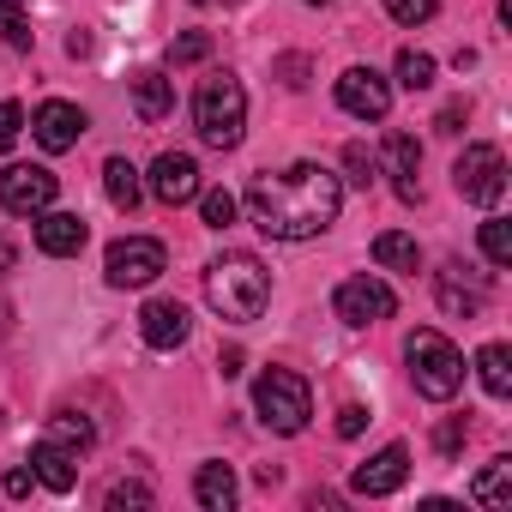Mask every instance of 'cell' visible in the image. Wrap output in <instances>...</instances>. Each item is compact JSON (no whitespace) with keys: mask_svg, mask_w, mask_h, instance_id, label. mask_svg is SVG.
Masks as SVG:
<instances>
[{"mask_svg":"<svg viewBox=\"0 0 512 512\" xmlns=\"http://www.w3.org/2000/svg\"><path fill=\"white\" fill-rule=\"evenodd\" d=\"M199 217H205L211 229H229V223H235V193H229V187L199 193Z\"/></svg>","mask_w":512,"mask_h":512,"instance_id":"4dcf8cb0","label":"cell"},{"mask_svg":"<svg viewBox=\"0 0 512 512\" xmlns=\"http://www.w3.org/2000/svg\"><path fill=\"white\" fill-rule=\"evenodd\" d=\"M464 115H470V109H464V103H446V109H440V121H434V127H440V133H464Z\"/></svg>","mask_w":512,"mask_h":512,"instance_id":"f35d334b","label":"cell"},{"mask_svg":"<svg viewBox=\"0 0 512 512\" xmlns=\"http://www.w3.org/2000/svg\"><path fill=\"white\" fill-rule=\"evenodd\" d=\"M464 434H470V422H464V416H446V422L434 428V446H440V458H458Z\"/></svg>","mask_w":512,"mask_h":512,"instance_id":"836d02e7","label":"cell"},{"mask_svg":"<svg viewBox=\"0 0 512 512\" xmlns=\"http://www.w3.org/2000/svg\"><path fill=\"white\" fill-rule=\"evenodd\" d=\"M43 440H61V446H73V452H91L97 428H91L85 416H73V410H55V416H49V428H43Z\"/></svg>","mask_w":512,"mask_h":512,"instance_id":"d4e9b609","label":"cell"},{"mask_svg":"<svg viewBox=\"0 0 512 512\" xmlns=\"http://www.w3.org/2000/svg\"><path fill=\"white\" fill-rule=\"evenodd\" d=\"M13 260H19V247H13L7 235H0V278H7V272H13Z\"/></svg>","mask_w":512,"mask_h":512,"instance_id":"60d3db41","label":"cell"},{"mask_svg":"<svg viewBox=\"0 0 512 512\" xmlns=\"http://www.w3.org/2000/svg\"><path fill=\"white\" fill-rule=\"evenodd\" d=\"M55 193H61V181L43 163H7V169H0V211H13V217L49 211Z\"/></svg>","mask_w":512,"mask_h":512,"instance_id":"ba28073f","label":"cell"},{"mask_svg":"<svg viewBox=\"0 0 512 512\" xmlns=\"http://www.w3.org/2000/svg\"><path fill=\"white\" fill-rule=\"evenodd\" d=\"M452 187L470 205H500V193H506V151L500 145H464V157L452 163Z\"/></svg>","mask_w":512,"mask_h":512,"instance_id":"52a82bcc","label":"cell"},{"mask_svg":"<svg viewBox=\"0 0 512 512\" xmlns=\"http://www.w3.org/2000/svg\"><path fill=\"white\" fill-rule=\"evenodd\" d=\"M235 470L229 464H199V476H193V500L205 506V512H229L235 506Z\"/></svg>","mask_w":512,"mask_h":512,"instance_id":"ffe728a7","label":"cell"},{"mask_svg":"<svg viewBox=\"0 0 512 512\" xmlns=\"http://www.w3.org/2000/svg\"><path fill=\"white\" fill-rule=\"evenodd\" d=\"M308 7H326V0H308Z\"/></svg>","mask_w":512,"mask_h":512,"instance_id":"b9f144b4","label":"cell"},{"mask_svg":"<svg viewBox=\"0 0 512 512\" xmlns=\"http://www.w3.org/2000/svg\"><path fill=\"white\" fill-rule=\"evenodd\" d=\"M187 332H193V320H187L181 302H145V308H139V338H145L151 350H181Z\"/></svg>","mask_w":512,"mask_h":512,"instance_id":"9a60e30c","label":"cell"},{"mask_svg":"<svg viewBox=\"0 0 512 512\" xmlns=\"http://www.w3.org/2000/svg\"><path fill=\"white\" fill-rule=\"evenodd\" d=\"M332 308H338V320L344 326H380V320H392V308H398V296L380 284V278H344L338 284V296H332Z\"/></svg>","mask_w":512,"mask_h":512,"instance_id":"30bf717a","label":"cell"},{"mask_svg":"<svg viewBox=\"0 0 512 512\" xmlns=\"http://www.w3.org/2000/svg\"><path fill=\"white\" fill-rule=\"evenodd\" d=\"M338 109L356 115V121H386V109H392V79L374 73V67H350V73L338 79Z\"/></svg>","mask_w":512,"mask_h":512,"instance_id":"8fae6325","label":"cell"},{"mask_svg":"<svg viewBox=\"0 0 512 512\" xmlns=\"http://www.w3.org/2000/svg\"><path fill=\"white\" fill-rule=\"evenodd\" d=\"M0 428H7V422H0Z\"/></svg>","mask_w":512,"mask_h":512,"instance_id":"7bdbcfd3","label":"cell"},{"mask_svg":"<svg viewBox=\"0 0 512 512\" xmlns=\"http://www.w3.org/2000/svg\"><path fill=\"white\" fill-rule=\"evenodd\" d=\"M398 85H404V91H428V85H434V55L404 49V55H398Z\"/></svg>","mask_w":512,"mask_h":512,"instance_id":"4316f807","label":"cell"},{"mask_svg":"<svg viewBox=\"0 0 512 512\" xmlns=\"http://www.w3.org/2000/svg\"><path fill=\"white\" fill-rule=\"evenodd\" d=\"M217 368H223V380H235V374L247 368V356H241V350H223V362H217Z\"/></svg>","mask_w":512,"mask_h":512,"instance_id":"ab89813d","label":"cell"},{"mask_svg":"<svg viewBox=\"0 0 512 512\" xmlns=\"http://www.w3.org/2000/svg\"><path fill=\"white\" fill-rule=\"evenodd\" d=\"M103 193H109L115 211H133L139 193H145V187H139V169H133L127 157H109V163H103Z\"/></svg>","mask_w":512,"mask_h":512,"instance_id":"603a6c76","label":"cell"},{"mask_svg":"<svg viewBox=\"0 0 512 512\" xmlns=\"http://www.w3.org/2000/svg\"><path fill=\"white\" fill-rule=\"evenodd\" d=\"M253 410H260V422L272 428V434H302L308 428V416H314V392H308V380L296 374V368H266L260 380H253Z\"/></svg>","mask_w":512,"mask_h":512,"instance_id":"5b68a950","label":"cell"},{"mask_svg":"<svg viewBox=\"0 0 512 512\" xmlns=\"http://www.w3.org/2000/svg\"><path fill=\"white\" fill-rule=\"evenodd\" d=\"M205 302H211L223 320L247 326V320H260L266 302H272V272L253 260V253L235 247V253H223V260L205 266Z\"/></svg>","mask_w":512,"mask_h":512,"instance_id":"7a4b0ae2","label":"cell"},{"mask_svg":"<svg viewBox=\"0 0 512 512\" xmlns=\"http://www.w3.org/2000/svg\"><path fill=\"white\" fill-rule=\"evenodd\" d=\"M31 470H37V482H43V488L73 494V482H79V452H73V446H61V440H37Z\"/></svg>","mask_w":512,"mask_h":512,"instance_id":"d6986e66","label":"cell"},{"mask_svg":"<svg viewBox=\"0 0 512 512\" xmlns=\"http://www.w3.org/2000/svg\"><path fill=\"white\" fill-rule=\"evenodd\" d=\"M470 500H476V506H488V512H506V500H512V458H506V452H500L476 482H470Z\"/></svg>","mask_w":512,"mask_h":512,"instance_id":"7402d4cb","label":"cell"},{"mask_svg":"<svg viewBox=\"0 0 512 512\" xmlns=\"http://www.w3.org/2000/svg\"><path fill=\"white\" fill-rule=\"evenodd\" d=\"M476 374H482V392L488 398H506L512 392V350L506 344H482L476 350Z\"/></svg>","mask_w":512,"mask_h":512,"instance_id":"cb8c5ba5","label":"cell"},{"mask_svg":"<svg viewBox=\"0 0 512 512\" xmlns=\"http://www.w3.org/2000/svg\"><path fill=\"white\" fill-rule=\"evenodd\" d=\"M151 500H157V494H151V482H139V476H133V482H109V494H103V506H109V512H127V506H133V512H145Z\"/></svg>","mask_w":512,"mask_h":512,"instance_id":"83f0119b","label":"cell"},{"mask_svg":"<svg viewBox=\"0 0 512 512\" xmlns=\"http://www.w3.org/2000/svg\"><path fill=\"white\" fill-rule=\"evenodd\" d=\"M362 428H368V410H362V404H344V410H338V434H344V440H356Z\"/></svg>","mask_w":512,"mask_h":512,"instance_id":"8d00e7d4","label":"cell"},{"mask_svg":"<svg viewBox=\"0 0 512 512\" xmlns=\"http://www.w3.org/2000/svg\"><path fill=\"white\" fill-rule=\"evenodd\" d=\"M193 127L211 151H235L241 145V127H247V91L235 73H211L199 79L193 91Z\"/></svg>","mask_w":512,"mask_h":512,"instance_id":"3957f363","label":"cell"},{"mask_svg":"<svg viewBox=\"0 0 512 512\" xmlns=\"http://www.w3.org/2000/svg\"><path fill=\"white\" fill-rule=\"evenodd\" d=\"M31 19L19 13V0H0V43H7V49H31Z\"/></svg>","mask_w":512,"mask_h":512,"instance_id":"f1b7e54d","label":"cell"},{"mask_svg":"<svg viewBox=\"0 0 512 512\" xmlns=\"http://www.w3.org/2000/svg\"><path fill=\"white\" fill-rule=\"evenodd\" d=\"M278 79H284L290 91H302V85H308V55H284V61H278Z\"/></svg>","mask_w":512,"mask_h":512,"instance_id":"d590c367","label":"cell"},{"mask_svg":"<svg viewBox=\"0 0 512 512\" xmlns=\"http://www.w3.org/2000/svg\"><path fill=\"white\" fill-rule=\"evenodd\" d=\"M386 13H392L398 25H428V19L440 13V0H386Z\"/></svg>","mask_w":512,"mask_h":512,"instance_id":"d6a6232c","label":"cell"},{"mask_svg":"<svg viewBox=\"0 0 512 512\" xmlns=\"http://www.w3.org/2000/svg\"><path fill=\"white\" fill-rule=\"evenodd\" d=\"M205 55H211V37H205V31H187V37L169 43V61H175V67H193V61H205Z\"/></svg>","mask_w":512,"mask_h":512,"instance_id":"1f68e13d","label":"cell"},{"mask_svg":"<svg viewBox=\"0 0 512 512\" xmlns=\"http://www.w3.org/2000/svg\"><path fill=\"white\" fill-rule=\"evenodd\" d=\"M31 488H37V470H25V464H19V470H7V494H13V500H25Z\"/></svg>","mask_w":512,"mask_h":512,"instance_id":"74e56055","label":"cell"},{"mask_svg":"<svg viewBox=\"0 0 512 512\" xmlns=\"http://www.w3.org/2000/svg\"><path fill=\"white\" fill-rule=\"evenodd\" d=\"M85 109L79 103H61V97H49L37 115H31V133H37V145L49 151V157H61V151H73L79 139H85Z\"/></svg>","mask_w":512,"mask_h":512,"instance_id":"7c38bea8","label":"cell"},{"mask_svg":"<svg viewBox=\"0 0 512 512\" xmlns=\"http://www.w3.org/2000/svg\"><path fill=\"white\" fill-rule=\"evenodd\" d=\"M85 235H91V229H85L79 211H55V205L37 211V247L49 253V260H73V253L85 247Z\"/></svg>","mask_w":512,"mask_h":512,"instance_id":"2e32d148","label":"cell"},{"mask_svg":"<svg viewBox=\"0 0 512 512\" xmlns=\"http://www.w3.org/2000/svg\"><path fill=\"white\" fill-rule=\"evenodd\" d=\"M404 476H410V452H404V446H380L368 464H356V470H350V494L380 500V494H398V488H404Z\"/></svg>","mask_w":512,"mask_h":512,"instance_id":"4fadbf2b","label":"cell"},{"mask_svg":"<svg viewBox=\"0 0 512 512\" xmlns=\"http://www.w3.org/2000/svg\"><path fill=\"white\" fill-rule=\"evenodd\" d=\"M434 296H440V308H446L452 320H476V314L488 308V272L452 260V266L434 272Z\"/></svg>","mask_w":512,"mask_h":512,"instance_id":"9c48e42d","label":"cell"},{"mask_svg":"<svg viewBox=\"0 0 512 512\" xmlns=\"http://www.w3.org/2000/svg\"><path fill=\"white\" fill-rule=\"evenodd\" d=\"M416 169H422V145H416L410 133H392V139H386V175H392V187H398V199H404V205H416V199H422Z\"/></svg>","mask_w":512,"mask_h":512,"instance_id":"ac0fdd59","label":"cell"},{"mask_svg":"<svg viewBox=\"0 0 512 512\" xmlns=\"http://www.w3.org/2000/svg\"><path fill=\"white\" fill-rule=\"evenodd\" d=\"M127 91H133V115H139L145 127H157V121L175 109V79H163L157 67H139V73L127 79Z\"/></svg>","mask_w":512,"mask_h":512,"instance_id":"e0dca14e","label":"cell"},{"mask_svg":"<svg viewBox=\"0 0 512 512\" xmlns=\"http://www.w3.org/2000/svg\"><path fill=\"white\" fill-rule=\"evenodd\" d=\"M404 362H410L416 392L434 398V404H446V398L464 386V356H458V344H452L446 332H434V326H416V332L404 338Z\"/></svg>","mask_w":512,"mask_h":512,"instance_id":"277c9868","label":"cell"},{"mask_svg":"<svg viewBox=\"0 0 512 512\" xmlns=\"http://www.w3.org/2000/svg\"><path fill=\"white\" fill-rule=\"evenodd\" d=\"M344 211V181L326 163H290L247 181V217L272 241H314L338 223Z\"/></svg>","mask_w":512,"mask_h":512,"instance_id":"6da1fadb","label":"cell"},{"mask_svg":"<svg viewBox=\"0 0 512 512\" xmlns=\"http://www.w3.org/2000/svg\"><path fill=\"white\" fill-rule=\"evenodd\" d=\"M19 133H25V109L19 103H0V151H13Z\"/></svg>","mask_w":512,"mask_h":512,"instance_id":"e575fe53","label":"cell"},{"mask_svg":"<svg viewBox=\"0 0 512 512\" xmlns=\"http://www.w3.org/2000/svg\"><path fill=\"white\" fill-rule=\"evenodd\" d=\"M151 199H163V205H193V199H199V163H193L187 151H163V157L151 163Z\"/></svg>","mask_w":512,"mask_h":512,"instance_id":"5bb4252c","label":"cell"},{"mask_svg":"<svg viewBox=\"0 0 512 512\" xmlns=\"http://www.w3.org/2000/svg\"><path fill=\"white\" fill-rule=\"evenodd\" d=\"M374 260H380L386 272H422V247H416V235H404V229H380V235H374Z\"/></svg>","mask_w":512,"mask_h":512,"instance_id":"44dd1931","label":"cell"},{"mask_svg":"<svg viewBox=\"0 0 512 512\" xmlns=\"http://www.w3.org/2000/svg\"><path fill=\"white\" fill-rule=\"evenodd\" d=\"M374 175H380V163L368 157V145H344V175H338V181H350V187H374Z\"/></svg>","mask_w":512,"mask_h":512,"instance_id":"f546056e","label":"cell"},{"mask_svg":"<svg viewBox=\"0 0 512 512\" xmlns=\"http://www.w3.org/2000/svg\"><path fill=\"white\" fill-rule=\"evenodd\" d=\"M482 260L488 266H512V223L506 217H488L482 223Z\"/></svg>","mask_w":512,"mask_h":512,"instance_id":"484cf974","label":"cell"},{"mask_svg":"<svg viewBox=\"0 0 512 512\" xmlns=\"http://www.w3.org/2000/svg\"><path fill=\"white\" fill-rule=\"evenodd\" d=\"M169 272V253H163V241H151V235H121L109 253H103V278L115 284V290H145V284H157Z\"/></svg>","mask_w":512,"mask_h":512,"instance_id":"8992f818","label":"cell"}]
</instances>
